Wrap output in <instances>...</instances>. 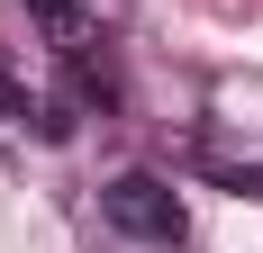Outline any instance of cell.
Here are the masks:
<instances>
[{
  "instance_id": "6da1fadb",
  "label": "cell",
  "mask_w": 263,
  "mask_h": 253,
  "mask_svg": "<svg viewBox=\"0 0 263 253\" xmlns=\"http://www.w3.org/2000/svg\"><path fill=\"white\" fill-rule=\"evenodd\" d=\"M100 217L118 235H136V244H173V226H182V208H173V190H163L155 172H118L100 190Z\"/></svg>"
},
{
  "instance_id": "7a4b0ae2",
  "label": "cell",
  "mask_w": 263,
  "mask_h": 253,
  "mask_svg": "<svg viewBox=\"0 0 263 253\" xmlns=\"http://www.w3.org/2000/svg\"><path fill=\"white\" fill-rule=\"evenodd\" d=\"M27 18L46 27V46L64 54V64H82V54L100 46V36H91V18H82V0H27Z\"/></svg>"
},
{
  "instance_id": "3957f363",
  "label": "cell",
  "mask_w": 263,
  "mask_h": 253,
  "mask_svg": "<svg viewBox=\"0 0 263 253\" xmlns=\"http://www.w3.org/2000/svg\"><path fill=\"white\" fill-rule=\"evenodd\" d=\"M36 136H54V145H64V136H73V100H54V109H36Z\"/></svg>"
},
{
  "instance_id": "277c9868",
  "label": "cell",
  "mask_w": 263,
  "mask_h": 253,
  "mask_svg": "<svg viewBox=\"0 0 263 253\" xmlns=\"http://www.w3.org/2000/svg\"><path fill=\"white\" fill-rule=\"evenodd\" d=\"M18 118H27V91H18L9 73H0V126H18Z\"/></svg>"
}]
</instances>
